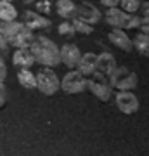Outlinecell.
<instances>
[{
	"label": "cell",
	"instance_id": "6da1fadb",
	"mask_svg": "<svg viewBox=\"0 0 149 156\" xmlns=\"http://www.w3.org/2000/svg\"><path fill=\"white\" fill-rule=\"evenodd\" d=\"M30 50L33 54L35 62H38L42 66L54 68L61 62L59 47L47 37H33V42L30 44Z\"/></svg>",
	"mask_w": 149,
	"mask_h": 156
},
{
	"label": "cell",
	"instance_id": "7a4b0ae2",
	"mask_svg": "<svg viewBox=\"0 0 149 156\" xmlns=\"http://www.w3.org/2000/svg\"><path fill=\"white\" fill-rule=\"evenodd\" d=\"M0 33L5 38V42L12 47H30V44L33 42V30H30L24 23H4L0 24Z\"/></svg>",
	"mask_w": 149,
	"mask_h": 156
},
{
	"label": "cell",
	"instance_id": "3957f363",
	"mask_svg": "<svg viewBox=\"0 0 149 156\" xmlns=\"http://www.w3.org/2000/svg\"><path fill=\"white\" fill-rule=\"evenodd\" d=\"M108 80H109V85L116 90H133L139 83L137 75L123 66H116L109 73Z\"/></svg>",
	"mask_w": 149,
	"mask_h": 156
},
{
	"label": "cell",
	"instance_id": "277c9868",
	"mask_svg": "<svg viewBox=\"0 0 149 156\" xmlns=\"http://www.w3.org/2000/svg\"><path fill=\"white\" fill-rule=\"evenodd\" d=\"M35 80H37V89L45 95L57 94V90L61 87L59 76L52 71V68H44V69H40V71L35 75Z\"/></svg>",
	"mask_w": 149,
	"mask_h": 156
},
{
	"label": "cell",
	"instance_id": "5b68a950",
	"mask_svg": "<svg viewBox=\"0 0 149 156\" xmlns=\"http://www.w3.org/2000/svg\"><path fill=\"white\" fill-rule=\"evenodd\" d=\"M92 76L94 78L87 80V89H90V92H92L99 101H102V102L109 101L111 95H113V87L109 85L108 76H104V75H101V73H97V71H95Z\"/></svg>",
	"mask_w": 149,
	"mask_h": 156
},
{
	"label": "cell",
	"instance_id": "8992f818",
	"mask_svg": "<svg viewBox=\"0 0 149 156\" xmlns=\"http://www.w3.org/2000/svg\"><path fill=\"white\" fill-rule=\"evenodd\" d=\"M59 89L64 94H82L87 89V78L83 76L80 71L71 69L69 73L64 75V78L61 80V87Z\"/></svg>",
	"mask_w": 149,
	"mask_h": 156
},
{
	"label": "cell",
	"instance_id": "52a82bcc",
	"mask_svg": "<svg viewBox=\"0 0 149 156\" xmlns=\"http://www.w3.org/2000/svg\"><path fill=\"white\" fill-rule=\"evenodd\" d=\"M116 106L125 115H133L139 109V99L135 94H132V90H118V94H116Z\"/></svg>",
	"mask_w": 149,
	"mask_h": 156
},
{
	"label": "cell",
	"instance_id": "ba28073f",
	"mask_svg": "<svg viewBox=\"0 0 149 156\" xmlns=\"http://www.w3.org/2000/svg\"><path fill=\"white\" fill-rule=\"evenodd\" d=\"M59 57H61V62L68 68H76L80 57H82V52L75 44H64L59 49Z\"/></svg>",
	"mask_w": 149,
	"mask_h": 156
},
{
	"label": "cell",
	"instance_id": "9c48e42d",
	"mask_svg": "<svg viewBox=\"0 0 149 156\" xmlns=\"http://www.w3.org/2000/svg\"><path fill=\"white\" fill-rule=\"evenodd\" d=\"M75 16L83 19V21H87L88 24H95V23L101 21V11H97V7L92 5V4H88V2H83L80 5L76 7V11H75Z\"/></svg>",
	"mask_w": 149,
	"mask_h": 156
},
{
	"label": "cell",
	"instance_id": "30bf717a",
	"mask_svg": "<svg viewBox=\"0 0 149 156\" xmlns=\"http://www.w3.org/2000/svg\"><path fill=\"white\" fill-rule=\"evenodd\" d=\"M108 38H109V42L115 45L116 49H122L125 52H130L132 50V40L123 31V28H113V31L108 35Z\"/></svg>",
	"mask_w": 149,
	"mask_h": 156
},
{
	"label": "cell",
	"instance_id": "8fae6325",
	"mask_svg": "<svg viewBox=\"0 0 149 156\" xmlns=\"http://www.w3.org/2000/svg\"><path fill=\"white\" fill-rule=\"evenodd\" d=\"M95 66H97V54H94V52L82 54V57L76 64L78 71L82 73L83 76H92L95 73Z\"/></svg>",
	"mask_w": 149,
	"mask_h": 156
},
{
	"label": "cell",
	"instance_id": "7c38bea8",
	"mask_svg": "<svg viewBox=\"0 0 149 156\" xmlns=\"http://www.w3.org/2000/svg\"><path fill=\"white\" fill-rule=\"evenodd\" d=\"M23 23L26 24L30 30H45L50 26V21L47 17L40 16L38 12H33V11H26L24 16H23Z\"/></svg>",
	"mask_w": 149,
	"mask_h": 156
},
{
	"label": "cell",
	"instance_id": "4fadbf2b",
	"mask_svg": "<svg viewBox=\"0 0 149 156\" xmlns=\"http://www.w3.org/2000/svg\"><path fill=\"white\" fill-rule=\"evenodd\" d=\"M127 12L118 7H108L106 11V23L111 28H125V21H127Z\"/></svg>",
	"mask_w": 149,
	"mask_h": 156
},
{
	"label": "cell",
	"instance_id": "5bb4252c",
	"mask_svg": "<svg viewBox=\"0 0 149 156\" xmlns=\"http://www.w3.org/2000/svg\"><path fill=\"white\" fill-rule=\"evenodd\" d=\"M12 62H14V66H17V69L19 68L33 66L35 59H33V54H31L30 47H19V49H16L14 56H12Z\"/></svg>",
	"mask_w": 149,
	"mask_h": 156
},
{
	"label": "cell",
	"instance_id": "9a60e30c",
	"mask_svg": "<svg viewBox=\"0 0 149 156\" xmlns=\"http://www.w3.org/2000/svg\"><path fill=\"white\" fill-rule=\"evenodd\" d=\"M118 66L116 64V59L113 57V54L109 52H102L97 56V66H95V71L104 75V76H109V73Z\"/></svg>",
	"mask_w": 149,
	"mask_h": 156
},
{
	"label": "cell",
	"instance_id": "2e32d148",
	"mask_svg": "<svg viewBox=\"0 0 149 156\" xmlns=\"http://www.w3.org/2000/svg\"><path fill=\"white\" fill-rule=\"evenodd\" d=\"M17 82L24 89H37V80L30 68H19L17 69Z\"/></svg>",
	"mask_w": 149,
	"mask_h": 156
},
{
	"label": "cell",
	"instance_id": "e0dca14e",
	"mask_svg": "<svg viewBox=\"0 0 149 156\" xmlns=\"http://www.w3.org/2000/svg\"><path fill=\"white\" fill-rule=\"evenodd\" d=\"M16 17H17V11L16 7L12 5V2L0 0V21L11 23V21H16Z\"/></svg>",
	"mask_w": 149,
	"mask_h": 156
},
{
	"label": "cell",
	"instance_id": "ac0fdd59",
	"mask_svg": "<svg viewBox=\"0 0 149 156\" xmlns=\"http://www.w3.org/2000/svg\"><path fill=\"white\" fill-rule=\"evenodd\" d=\"M55 11L61 17L64 19H71L75 17V11H76V5L73 4L71 0H57L55 2Z\"/></svg>",
	"mask_w": 149,
	"mask_h": 156
},
{
	"label": "cell",
	"instance_id": "d6986e66",
	"mask_svg": "<svg viewBox=\"0 0 149 156\" xmlns=\"http://www.w3.org/2000/svg\"><path fill=\"white\" fill-rule=\"evenodd\" d=\"M132 47H135L139 50V54L149 57V35L142 33V31L139 35H135L132 40Z\"/></svg>",
	"mask_w": 149,
	"mask_h": 156
},
{
	"label": "cell",
	"instance_id": "ffe728a7",
	"mask_svg": "<svg viewBox=\"0 0 149 156\" xmlns=\"http://www.w3.org/2000/svg\"><path fill=\"white\" fill-rule=\"evenodd\" d=\"M73 24V30H75V33H82V35H90L92 31H94V26L92 24H88L87 21H83V19H80V17L75 16V19L71 21Z\"/></svg>",
	"mask_w": 149,
	"mask_h": 156
},
{
	"label": "cell",
	"instance_id": "44dd1931",
	"mask_svg": "<svg viewBox=\"0 0 149 156\" xmlns=\"http://www.w3.org/2000/svg\"><path fill=\"white\" fill-rule=\"evenodd\" d=\"M120 5L127 14H135L140 7V0H120Z\"/></svg>",
	"mask_w": 149,
	"mask_h": 156
},
{
	"label": "cell",
	"instance_id": "7402d4cb",
	"mask_svg": "<svg viewBox=\"0 0 149 156\" xmlns=\"http://www.w3.org/2000/svg\"><path fill=\"white\" fill-rule=\"evenodd\" d=\"M57 31L61 35H68V37H71V35H75V30H73V24L69 21H64L59 24V28H57Z\"/></svg>",
	"mask_w": 149,
	"mask_h": 156
},
{
	"label": "cell",
	"instance_id": "603a6c76",
	"mask_svg": "<svg viewBox=\"0 0 149 156\" xmlns=\"http://www.w3.org/2000/svg\"><path fill=\"white\" fill-rule=\"evenodd\" d=\"M139 24H140V17H137L135 14H128L127 21H125V28H128V30L139 28Z\"/></svg>",
	"mask_w": 149,
	"mask_h": 156
},
{
	"label": "cell",
	"instance_id": "cb8c5ba5",
	"mask_svg": "<svg viewBox=\"0 0 149 156\" xmlns=\"http://www.w3.org/2000/svg\"><path fill=\"white\" fill-rule=\"evenodd\" d=\"M37 11L44 12V14H49L50 12V2L49 0H37Z\"/></svg>",
	"mask_w": 149,
	"mask_h": 156
},
{
	"label": "cell",
	"instance_id": "d4e9b609",
	"mask_svg": "<svg viewBox=\"0 0 149 156\" xmlns=\"http://www.w3.org/2000/svg\"><path fill=\"white\" fill-rule=\"evenodd\" d=\"M139 28H140V31L146 35H149V17L144 16L142 19H140V24H139Z\"/></svg>",
	"mask_w": 149,
	"mask_h": 156
},
{
	"label": "cell",
	"instance_id": "484cf974",
	"mask_svg": "<svg viewBox=\"0 0 149 156\" xmlns=\"http://www.w3.org/2000/svg\"><path fill=\"white\" fill-rule=\"evenodd\" d=\"M7 102V95H5V87H4V83H0V109L5 106Z\"/></svg>",
	"mask_w": 149,
	"mask_h": 156
},
{
	"label": "cell",
	"instance_id": "4316f807",
	"mask_svg": "<svg viewBox=\"0 0 149 156\" xmlns=\"http://www.w3.org/2000/svg\"><path fill=\"white\" fill-rule=\"evenodd\" d=\"M5 76H7V68H5V62L0 59V83L5 82Z\"/></svg>",
	"mask_w": 149,
	"mask_h": 156
},
{
	"label": "cell",
	"instance_id": "83f0119b",
	"mask_svg": "<svg viewBox=\"0 0 149 156\" xmlns=\"http://www.w3.org/2000/svg\"><path fill=\"white\" fill-rule=\"evenodd\" d=\"M104 7H118L120 5V0H101Z\"/></svg>",
	"mask_w": 149,
	"mask_h": 156
},
{
	"label": "cell",
	"instance_id": "f1b7e54d",
	"mask_svg": "<svg viewBox=\"0 0 149 156\" xmlns=\"http://www.w3.org/2000/svg\"><path fill=\"white\" fill-rule=\"evenodd\" d=\"M140 11H142V14L146 17H149V2H144V4H140V7H139Z\"/></svg>",
	"mask_w": 149,
	"mask_h": 156
},
{
	"label": "cell",
	"instance_id": "f546056e",
	"mask_svg": "<svg viewBox=\"0 0 149 156\" xmlns=\"http://www.w3.org/2000/svg\"><path fill=\"white\" fill-rule=\"evenodd\" d=\"M9 2H12V0H9Z\"/></svg>",
	"mask_w": 149,
	"mask_h": 156
}]
</instances>
